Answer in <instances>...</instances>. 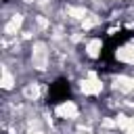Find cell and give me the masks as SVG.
Here are the masks:
<instances>
[{
    "label": "cell",
    "mask_w": 134,
    "mask_h": 134,
    "mask_svg": "<svg viewBox=\"0 0 134 134\" xmlns=\"http://www.w3.org/2000/svg\"><path fill=\"white\" fill-rule=\"evenodd\" d=\"M71 98V84L65 77H57L50 86H48V105H61L65 100Z\"/></svg>",
    "instance_id": "obj_1"
}]
</instances>
